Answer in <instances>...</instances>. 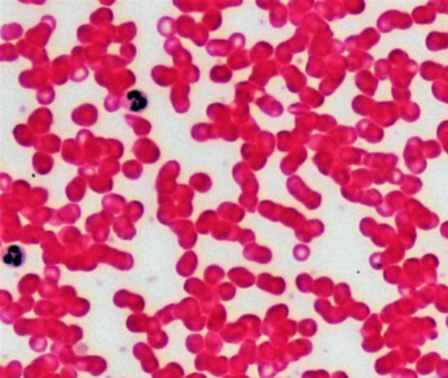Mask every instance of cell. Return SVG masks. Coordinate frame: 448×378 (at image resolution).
I'll list each match as a JSON object with an SVG mask.
<instances>
[{"instance_id":"1","label":"cell","mask_w":448,"mask_h":378,"mask_svg":"<svg viewBox=\"0 0 448 378\" xmlns=\"http://www.w3.org/2000/svg\"><path fill=\"white\" fill-rule=\"evenodd\" d=\"M128 100L130 102V111H133V112H141L148 104L146 97L140 91H130L128 93Z\"/></svg>"},{"instance_id":"2","label":"cell","mask_w":448,"mask_h":378,"mask_svg":"<svg viewBox=\"0 0 448 378\" xmlns=\"http://www.w3.org/2000/svg\"><path fill=\"white\" fill-rule=\"evenodd\" d=\"M4 261L10 265L19 266L20 264L23 263V251L20 250L19 247L12 246L8 248V252L6 253L4 256Z\"/></svg>"}]
</instances>
